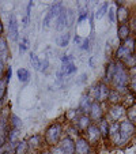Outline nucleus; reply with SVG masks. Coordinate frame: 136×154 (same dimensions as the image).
Returning <instances> with one entry per match:
<instances>
[{
	"mask_svg": "<svg viewBox=\"0 0 136 154\" xmlns=\"http://www.w3.org/2000/svg\"><path fill=\"white\" fill-rule=\"evenodd\" d=\"M112 83L116 87V91H124L128 86H129V74H128L127 68H125L124 63H116V71L113 75Z\"/></svg>",
	"mask_w": 136,
	"mask_h": 154,
	"instance_id": "f257e3e1",
	"label": "nucleus"
},
{
	"mask_svg": "<svg viewBox=\"0 0 136 154\" xmlns=\"http://www.w3.org/2000/svg\"><path fill=\"white\" fill-rule=\"evenodd\" d=\"M61 135H63V125L60 123H52L50 125H48V128L45 130L44 134V140L47 143V146L49 147H55L60 143Z\"/></svg>",
	"mask_w": 136,
	"mask_h": 154,
	"instance_id": "f03ea898",
	"label": "nucleus"
},
{
	"mask_svg": "<svg viewBox=\"0 0 136 154\" xmlns=\"http://www.w3.org/2000/svg\"><path fill=\"white\" fill-rule=\"evenodd\" d=\"M136 49V41L133 38H128V40L124 41L122 45H120L119 49L116 52V59L119 61H124L127 60L128 57L133 56V52Z\"/></svg>",
	"mask_w": 136,
	"mask_h": 154,
	"instance_id": "7ed1b4c3",
	"label": "nucleus"
},
{
	"mask_svg": "<svg viewBox=\"0 0 136 154\" xmlns=\"http://www.w3.org/2000/svg\"><path fill=\"white\" fill-rule=\"evenodd\" d=\"M133 134H135V124H132L129 120H122V122L120 123V140H119V145H124L125 142H128Z\"/></svg>",
	"mask_w": 136,
	"mask_h": 154,
	"instance_id": "20e7f679",
	"label": "nucleus"
},
{
	"mask_svg": "<svg viewBox=\"0 0 136 154\" xmlns=\"http://www.w3.org/2000/svg\"><path fill=\"white\" fill-rule=\"evenodd\" d=\"M61 7H63V4H61L60 2H59V3H55L52 7H50V10L47 12V15L44 18V22H42L44 27H49L50 22H52L55 18L59 17V14H60V11H61Z\"/></svg>",
	"mask_w": 136,
	"mask_h": 154,
	"instance_id": "39448f33",
	"label": "nucleus"
},
{
	"mask_svg": "<svg viewBox=\"0 0 136 154\" xmlns=\"http://www.w3.org/2000/svg\"><path fill=\"white\" fill-rule=\"evenodd\" d=\"M91 145L87 142L84 137H79L75 139V154H90Z\"/></svg>",
	"mask_w": 136,
	"mask_h": 154,
	"instance_id": "423d86ee",
	"label": "nucleus"
},
{
	"mask_svg": "<svg viewBox=\"0 0 136 154\" xmlns=\"http://www.w3.org/2000/svg\"><path fill=\"white\" fill-rule=\"evenodd\" d=\"M84 132H86V139L90 145H95L101 139V132L98 130V125H95V124H91Z\"/></svg>",
	"mask_w": 136,
	"mask_h": 154,
	"instance_id": "0eeeda50",
	"label": "nucleus"
},
{
	"mask_svg": "<svg viewBox=\"0 0 136 154\" xmlns=\"http://www.w3.org/2000/svg\"><path fill=\"white\" fill-rule=\"evenodd\" d=\"M125 115L127 113H125L124 106L120 104H113L109 108V117L113 120V123H117L120 119H124Z\"/></svg>",
	"mask_w": 136,
	"mask_h": 154,
	"instance_id": "6e6552de",
	"label": "nucleus"
},
{
	"mask_svg": "<svg viewBox=\"0 0 136 154\" xmlns=\"http://www.w3.org/2000/svg\"><path fill=\"white\" fill-rule=\"evenodd\" d=\"M91 122H101L104 119V111H102V106L99 102L93 101L91 108H90V113H89Z\"/></svg>",
	"mask_w": 136,
	"mask_h": 154,
	"instance_id": "1a4fd4ad",
	"label": "nucleus"
},
{
	"mask_svg": "<svg viewBox=\"0 0 136 154\" xmlns=\"http://www.w3.org/2000/svg\"><path fill=\"white\" fill-rule=\"evenodd\" d=\"M59 146L65 154H75V139H72V138L65 135L64 138H61Z\"/></svg>",
	"mask_w": 136,
	"mask_h": 154,
	"instance_id": "9d476101",
	"label": "nucleus"
},
{
	"mask_svg": "<svg viewBox=\"0 0 136 154\" xmlns=\"http://www.w3.org/2000/svg\"><path fill=\"white\" fill-rule=\"evenodd\" d=\"M65 26H68V10L61 7L60 14L56 18V30L61 32V30L65 29Z\"/></svg>",
	"mask_w": 136,
	"mask_h": 154,
	"instance_id": "9b49d317",
	"label": "nucleus"
},
{
	"mask_svg": "<svg viewBox=\"0 0 136 154\" xmlns=\"http://www.w3.org/2000/svg\"><path fill=\"white\" fill-rule=\"evenodd\" d=\"M74 124L78 127L79 131H86L91 125V119H90L89 115H79V117L76 119V122Z\"/></svg>",
	"mask_w": 136,
	"mask_h": 154,
	"instance_id": "f8f14e48",
	"label": "nucleus"
},
{
	"mask_svg": "<svg viewBox=\"0 0 136 154\" xmlns=\"http://www.w3.org/2000/svg\"><path fill=\"white\" fill-rule=\"evenodd\" d=\"M76 71V66L74 61H70V63H67V64H63L61 66V70L57 72V78L61 79L64 78V76L67 75H71V74H74Z\"/></svg>",
	"mask_w": 136,
	"mask_h": 154,
	"instance_id": "ddd939ff",
	"label": "nucleus"
},
{
	"mask_svg": "<svg viewBox=\"0 0 136 154\" xmlns=\"http://www.w3.org/2000/svg\"><path fill=\"white\" fill-rule=\"evenodd\" d=\"M91 104H93V100L90 98L87 94H84V96L82 97L80 102H79V111L82 112V115H89L90 113Z\"/></svg>",
	"mask_w": 136,
	"mask_h": 154,
	"instance_id": "4468645a",
	"label": "nucleus"
},
{
	"mask_svg": "<svg viewBox=\"0 0 136 154\" xmlns=\"http://www.w3.org/2000/svg\"><path fill=\"white\" fill-rule=\"evenodd\" d=\"M8 30H10V35H11L12 41H18V23H17V18H15L14 14L10 15Z\"/></svg>",
	"mask_w": 136,
	"mask_h": 154,
	"instance_id": "2eb2a0df",
	"label": "nucleus"
},
{
	"mask_svg": "<svg viewBox=\"0 0 136 154\" xmlns=\"http://www.w3.org/2000/svg\"><path fill=\"white\" fill-rule=\"evenodd\" d=\"M99 85V93H98V101L97 102H106L109 100V96H110V89L106 83H98Z\"/></svg>",
	"mask_w": 136,
	"mask_h": 154,
	"instance_id": "dca6fc26",
	"label": "nucleus"
},
{
	"mask_svg": "<svg viewBox=\"0 0 136 154\" xmlns=\"http://www.w3.org/2000/svg\"><path fill=\"white\" fill-rule=\"evenodd\" d=\"M109 137L114 140V143L119 145L120 140V123H112L109 125Z\"/></svg>",
	"mask_w": 136,
	"mask_h": 154,
	"instance_id": "f3484780",
	"label": "nucleus"
},
{
	"mask_svg": "<svg viewBox=\"0 0 136 154\" xmlns=\"http://www.w3.org/2000/svg\"><path fill=\"white\" fill-rule=\"evenodd\" d=\"M42 142H45L44 140V137L42 135H33L32 138H29V140H27V143H29V147L33 149V150H37V149H40L41 146H42Z\"/></svg>",
	"mask_w": 136,
	"mask_h": 154,
	"instance_id": "a211bd4d",
	"label": "nucleus"
},
{
	"mask_svg": "<svg viewBox=\"0 0 136 154\" xmlns=\"http://www.w3.org/2000/svg\"><path fill=\"white\" fill-rule=\"evenodd\" d=\"M30 151V147H29V143L27 140L22 139L15 145V149H14V153L15 154H27Z\"/></svg>",
	"mask_w": 136,
	"mask_h": 154,
	"instance_id": "6ab92c4d",
	"label": "nucleus"
},
{
	"mask_svg": "<svg viewBox=\"0 0 136 154\" xmlns=\"http://www.w3.org/2000/svg\"><path fill=\"white\" fill-rule=\"evenodd\" d=\"M129 33H131V29L127 23L125 25H120L119 26V30H117V35L121 41H125L129 38Z\"/></svg>",
	"mask_w": 136,
	"mask_h": 154,
	"instance_id": "aec40b11",
	"label": "nucleus"
},
{
	"mask_svg": "<svg viewBox=\"0 0 136 154\" xmlns=\"http://www.w3.org/2000/svg\"><path fill=\"white\" fill-rule=\"evenodd\" d=\"M109 125L110 124L107 123V120L105 119V117L98 123V130H99V132H101V137L109 138Z\"/></svg>",
	"mask_w": 136,
	"mask_h": 154,
	"instance_id": "412c9836",
	"label": "nucleus"
},
{
	"mask_svg": "<svg viewBox=\"0 0 136 154\" xmlns=\"http://www.w3.org/2000/svg\"><path fill=\"white\" fill-rule=\"evenodd\" d=\"M114 71H116V63L114 61H109V64L106 66V71H105V79L107 82H112Z\"/></svg>",
	"mask_w": 136,
	"mask_h": 154,
	"instance_id": "4be33fe9",
	"label": "nucleus"
},
{
	"mask_svg": "<svg viewBox=\"0 0 136 154\" xmlns=\"http://www.w3.org/2000/svg\"><path fill=\"white\" fill-rule=\"evenodd\" d=\"M7 135H8V131H7V123L3 120V122L0 123V147H3L4 146Z\"/></svg>",
	"mask_w": 136,
	"mask_h": 154,
	"instance_id": "5701e85b",
	"label": "nucleus"
},
{
	"mask_svg": "<svg viewBox=\"0 0 136 154\" xmlns=\"http://www.w3.org/2000/svg\"><path fill=\"white\" fill-rule=\"evenodd\" d=\"M117 18H119V20H120V23L125 25V22H127V20H128V19H129V14H128V10H127V8H125V7L120 6L119 11H117Z\"/></svg>",
	"mask_w": 136,
	"mask_h": 154,
	"instance_id": "b1692460",
	"label": "nucleus"
},
{
	"mask_svg": "<svg viewBox=\"0 0 136 154\" xmlns=\"http://www.w3.org/2000/svg\"><path fill=\"white\" fill-rule=\"evenodd\" d=\"M67 137H70V138H72V137H78L79 138L80 137V131L78 130V127H76L74 123H71V124L67 127Z\"/></svg>",
	"mask_w": 136,
	"mask_h": 154,
	"instance_id": "393cba45",
	"label": "nucleus"
},
{
	"mask_svg": "<svg viewBox=\"0 0 136 154\" xmlns=\"http://www.w3.org/2000/svg\"><path fill=\"white\" fill-rule=\"evenodd\" d=\"M17 75H18V79H19L20 82H23V83H26V82L30 79V72H29V70H26V68H19Z\"/></svg>",
	"mask_w": 136,
	"mask_h": 154,
	"instance_id": "a878e982",
	"label": "nucleus"
},
{
	"mask_svg": "<svg viewBox=\"0 0 136 154\" xmlns=\"http://www.w3.org/2000/svg\"><path fill=\"white\" fill-rule=\"evenodd\" d=\"M30 63H32V66H33V68H35L37 71H40V68H41V60L38 59V56L35 55V53H30Z\"/></svg>",
	"mask_w": 136,
	"mask_h": 154,
	"instance_id": "bb28decb",
	"label": "nucleus"
},
{
	"mask_svg": "<svg viewBox=\"0 0 136 154\" xmlns=\"http://www.w3.org/2000/svg\"><path fill=\"white\" fill-rule=\"evenodd\" d=\"M70 38H71L70 32H67V33H64V34H61L60 40H59V45H60L61 48H65V47H68V42H70Z\"/></svg>",
	"mask_w": 136,
	"mask_h": 154,
	"instance_id": "cd10ccee",
	"label": "nucleus"
},
{
	"mask_svg": "<svg viewBox=\"0 0 136 154\" xmlns=\"http://www.w3.org/2000/svg\"><path fill=\"white\" fill-rule=\"evenodd\" d=\"M127 115H128V119L132 124H136V104L132 105L131 108H128L127 111Z\"/></svg>",
	"mask_w": 136,
	"mask_h": 154,
	"instance_id": "c85d7f7f",
	"label": "nucleus"
},
{
	"mask_svg": "<svg viewBox=\"0 0 136 154\" xmlns=\"http://www.w3.org/2000/svg\"><path fill=\"white\" fill-rule=\"evenodd\" d=\"M78 117H79L78 111H75V109H71V111H68L65 113V119L68 120V122H71V123H75Z\"/></svg>",
	"mask_w": 136,
	"mask_h": 154,
	"instance_id": "c756f323",
	"label": "nucleus"
},
{
	"mask_svg": "<svg viewBox=\"0 0 136 154\" xmlns=\"http://www.w3.org/2000/svg\"><path fill=\"white\" fill-rule=\"evenodd\" d=\"M20 124H22V122H20L19 117L15 116V115H11V128L12 130H19Z\"/></svg>",
	"mask_w": 136,
	"mask_h": 154,
	"instance_id": "7c9ffc66",
	"label": "nucleus"
},
{
	"mask_svg": "<svg viewBox=\"0 0 136 154\" xmlns=\"http://www.w3.org/2000/svg\"><path fill=\"white\" fill-rule=\"evenodd\" d=\"M6 90H7V82L3 78V79H0V102L4 98V96H6Z\"/></svg>",
	"mask_w": 136,
	"mask_h": 154,
	"instance_id": "2f4dec72",
	"label": "nucleus"
},
{
	"mask_svg": "<svg viewBox=\"0 0 136 154\" xmlns=\"http://www.w3.org/2000/svg\"><path fill=\"white\" fill-rule=\"evenodd\" d=\"M106 10H107V4L104 3L98 10H97V12H95V18H97V19H101V18L104 17V14L106 12Z\"/></svg>",
	"mask_w": 136,
	"mask_h": 154,
	"instance_id": "473e14b6",
	"label": "nucleus"
},
{
	"mask_svg": "<svg viewBox=\"0 0 136 154\" xmlns=\"http://www.w3.org/2000/svg\"><path fill=\"white\" fill-rule=\"evenodd\" d=\"M7 49H8V45H7V38L4 37V35H2V37H0V55H2V53H4Z\"/></svg>",
	"mask_w": 136,
	"mask_h": 154,
	"instance_id": "72a5a7b5",
	"label": "nucleus"
},
{
	"mask_svg": "<svg viewBox=\"0 0 136 154\" xmlns=\"http://www.w3.org/2000/svg\"><path fill=\"white\" fill-rule=\"evenodd\" d=\"M27 45H29L27 38H23V41L19 44V53H20V55H23V53L27 51Z\"/></svg>",
	"mask_w": 136,
	"mask_h": 154,
	"instance_id": "f704fd0d",
	"label": "nucleus"
},
{
	"mask_svg": "<svg viewBox=\"0 0 136 154\" xmlns=\"http://www.w3.org/2000/svg\"><path fill=\"white\" fill-rule=\"evenodd\" d=\"M129 87L133 93H136V75H133L132 78L129 79Z\"/></svg>",
	"mask_w": 136,
	"mask_h": 154,
	"instance_id": "c9c22d12",
	"label": "nucleus"
},
{
	"mask_svg": "<svg viewBox=\"0 0 136 154\" xmlns=\"http://www.w3.org/2000/svg\"><path fill=\"white\" fill-rule=\"evenodd\" d=\"M50 153L52 154H65L63 150H61V147L59 145L55 146V147H50Z\"/></svg>",
	"mask_w": 136,
	"mask_h": 154,
	"instance_id": "e433bc0d",
	"label": "nucleus"
},
{
	"mask_svg": "<svg viewBox=\"0 0 136 154\" xmlns=\"http://www.w3.org/2000/svg\"><path fill=\"white\" fill-rule=\"evenodd\" d=\"M48 66H49V61H48V59H44V60L41 61V68H40L41 72H44V71H47Z\"/></svg>",
	"mask_w": 136,
	"mask_h": 154,
	"instance_id": "4c0bfd02",
	"label": "nucleus"
},
{
	"mask_svg": "<svg viewBox=\"0 0 136 154\" xmlns=\"http://www.w3.org/2000/svg\"><path fill=\"white\" fill-rule=\"evenodd\" d=\"M89 42H90L89 38H84V40L82 41V44H80V48H82V49H83V51L89 49Z\"/></svg>",
	"mask_w": 136,
	"mask_h": 154,
	"instance_id": "58836bf2",
	"label": "nucleus"
},
{
	"mask_svg": "<svg viewBox=\"0 0 136 154\" xmlns=\"http://www.w3.org/2000/svg\"><path fill=\"white\" fill-rule=\"evenodd\" d=\"M114 12H116V10L113 8V7H110L109 8V19H110V22H114Z\"/></svg>",
	"mask_w": 136,
	"mask_h": 154,
	"instance_id": "ea45409f",
	"label": "nucleus"
},
{
	"mask_svg": "<svg viewBox=\"0 0 136 154\" xmlns=\"http://www.w3.org/2000/svg\"><path fill=\"white\" fill-rule=\"evenodd\" d=\"M6 70V66H4V61L0 60V79H3V72Z\"/></svg>",
	"mask_w": 136,
	"mask_h": 154,
	"instance_id": "a19ab883",
	"label": "nucleus"
},
{
	"mask_svg": "<svg viewBox=\"0 0 136 154\" xmlns=\"http://www.w3.org/2000/svg\"><path fill=\"white\" fill-rule=\"evenodd\" d=\"M87 17H89L87 11H82V12H80V15H79V18H78V22H82V20H84Z\"/></svg>",
	"mask_w": 136,
	"mask_h": 154,
	"instance_id": "79ce46f5",
	"label": "nucleus"
},
{
	"mask_svg": "<svg viewBox=\"0 0 136 154\" xmlns=\"http://www.w3.org/2000/svg\"><path fill=\"white\" fill-rule=\"evenodd\" d=\"M6 71H7V72H6V78H4V79H6V82H7V83H8L10 78H11V74H12L11 67H7V68H6Z\"/></svg>",
	"mask_w": 136,
	"mask_h": 154,
	"instance_id": "37998d69",
	"label": "nucleus"
},
{
	"mask_svg": "<svg viewBox=\"0 0 136 154\" xmlns=\"http://www.w3.org/2000/svg\"><path fill=\"white\" fill-rule=\"evenodd\" d=\"M70 61H72V57H71V56H65V55H64L63 57H61V63H63V64H67V63H70Z\"/></svg>",
	"mask_w": 136,
	"mask_h": 154,
	"instance_id": "c03bdc74",
	"label": "nucleus"
},
{
	"mask_svg": "<svg viewBox=\"0 0 136 154\" xmlns=\"http://www.w3.org/2000/svg\"><path fill=\"white\" fill-rule=\"evenodd\" d=\"M82 41H83V40H82V38L79 37V35H75V44H78V45H80V44H82Z\"/></svg>",
	"mask_w": 136,
	"mask_h": 154,
	"instance_id": "a18cd8bd",
	"label": "nucleus"
},
{
	"mask_svg": "<svg viewBox=\"0 0 136 154\" xmlns=\"http://www.w3.org/2000/svg\"><path fill=\"white\" fill-rule=\"evenodd\" d=\"M3 32H4V26H3V22L0 20V37L3 35Z\"/></svg>",
	"mask_w": 136,
	"mask_h": 154,
	"instance_id": "49530a36",
	"label": "nucleus"
},
{
	"mask_svg": "<svg viewBox=\"0 0 136 154\" xmlns=\"http://www.w3.org/2000/svg\"><path fill=\"white\" fill-rule=\"evenodd\" d=\"M40 154H52V153H50V150H42Z\"/></svg>",
	"mask_w": 136,
	"mask_h": 154,
	"instance_id": "de8ad7c7",
	"label": "nucleus"
},
{
	"mask_svg": "<svg viewBox=\"0 0 136 154\" xmlns=\"http://www.w3.org/2000/svg\"><path fill=\"white\" fill-rule=\"evenodd\" d=\"M30 154H40V153H38L37 150H33V151H32V153H30Z\"/></svg>",
	"mask_w": 136,
	"mask_h": 154,
	"instance_id": "09e8293b",
	"label": "nucleus"
}]
</instances>
